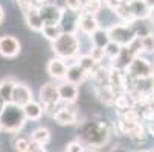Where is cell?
Returning <instances> with one entry per match:
<instances>
[{"mask_svg": "<svg viewBox=\"0 0 154 152\" xmlns=\"http://www.w3.org/2000/svg\"><path fill=\"white\" fill-rule=\"evenodd\" d=\"M14 87H15V81H12V79H3V81H0V96L3 97L5 102H11Z\"/></svg>", "mask_w": 154, "mask_h": 152, "instance_id": "27", "label": "cell"}, {"mask_svg": "<svg viewBox=\"0 0 154 152\" xmlns=\"http://www.w3.org/2000/svg\"><path fill=\"white\" fill-rule=\"evenodd\" d=\"M143 91L146 94H151L154 93V75L151 76H146V78H139V79H134V85H133V90L131 91Z\"/></svg>", "mask_w": 154, "mask_h": 152, "instance_id": "23", "label": "cell"}, {"mask_svg": "<svg viewBox=\"0 0 154 152\" xmlns=\"http://www.w3.org/2000/svg\"><path fill=\"white\" fill-rule=\"evenodd\" d=\"M87 152H92V151H87Z\"/></svg>", "mask_w": 154, "mask_h": 152, "instance_id": "50", "label": "cell"}, {"mask_svg": "<svg viewBox=\"0 0 154 152\" xmlns=\"http://www.w3.org/2000/svg\"><path fill=\"white\" fill-rule=\"evenodd\" d=\"M121 49H122V46H119L118 43H115V41H108V44L104 47L105 58H108L110 61H113V59H115V58L119 55Z\"/></svg>", "mask_w": 154, "mask_h": 152, "instance_id": "31", "label": "cell"}, {"mask_svg": "<svg viewBox=\"0 0 154 152\" xmlns=\"http://www.w3.org/2000/svg\"><path fill=\"white\" fill-rule=\"evenodd\" d=\"M137 152H151V151H137Z\"/></svg>", "mask_w": 154, "mask_h": 152, "instance_id": "47", "label": "cell"}, {"mask_svg": "<svg viewBox=\"0 0 154 152\" xmlns=\"http://www.w3.org/2000/svg\"><path fill=\"white\" fill-rule=\"evenodd\" d=\"M102 5H104V0H87V2L82 5V9L81 12L84 14H89V15H98V12L102 9Z\"/></svg>", "mask_w": 154, "mask_h": 152, "instance_id": "28", "label": "cell"}, {"mask_svg": "<svg viewBox=\"0 0 154 152\" xmlns=\"http://www.w3.org/2000/svg\"><path fill=\"white\" fill-rule=\"evenodd\" d=\"M78 140L92 149L104 148L112 136V125L102 117H89L78 125Z\"/></svg>", "mask_w": 154, "mask_h": 152, "instance_id": "1", "label": "cell"}, {"mask_svg": "<svg viewBox=\"0 0 154 152\" xmlns=\"http://www.w3.org/2000/svg\"><path fill=\"white\" fill-rule=\"evenodd\" d=\"M38 12H40L43 25H61V21L64 18V9L60 5H55L51 2L38 5Z\"/></svg>", "mask_w": 154, "mask_h": 152, "instance_id": "8", "label": "cell"}, {"mask_svg": "<svg viewBox=\"0 0 154 152\" xmlns=\"http://www.w3.org/2000/svg\"><path fill=\"white\" fill-rule=\"evenodd\" d=\"M64 8L69 9L70 12L79 14L82 9V2L81 0H64Z\"/></svg>", "mask_w": 154, "mask_h": 152, "instance_id": "35", "label": "cell"}, {"mask_svg": "<svg viewBox=\"0 0 154 152\" xmlns=\"http://www.w3.org/2000/svg\"><path fill=\"white\" fill-rule=\"evenodd\" d=\"M51 140H52V134L49 131V128H46V126H38V128H35L34 131L31 133V142L37 143L40 146L49 145Z\"/></svg>", "mask_w": 154, "mask_h": 152, "instance_id": "20", "label": "cell"}, {"mask_svg": "<svg viewBox=\"0 0 154 152\" xmlns=\"http://www.w3.org/2000/svg\"><path fill=\"white\" fill-rule=\"evenodd\" d=\"M23 111H25V116H26L28 120L38 122L43 117V114H45V108H43V105L40 102L31 100L26 105H23Z\"/></svg>", "mask_w": 154, "mask_h": 152, "instance_id": "18", "label": "cell"}, {"mask_svg": "<svg viewBox=\"0 0 154 152\" xmlns=\"http://www.w3.org/2000/svg\"><path fill=\"white\" fill-rule=\"evenodd\" d=\"M25 15V21L31 31H35V32H40L41 28H43V21H41V17H40V12H38V6L35 5L34 8H31L28 12L23 14Z\"/></svg>", "mask_w": 154, "mask_h": 152, "instance_id": "19", "label": "cell"}, {"mask_svg": "<svg viewBox=\"0 0 154 152\" xmlns=\"http://www.w3.org/2000/svg\"><path fill=\"white\" fill-rule=\"evenodd\" d=\"M143 2H145V5H146L149 9H152V8H154V0H143Z\"/></svg>", "mask_w": 154, "mask_h": 152, "instance_id": "42", "label": "cell"}, {"mask_svg": "<svg viewBox=\"0 0 154 152\" xmlns=\"http://www.w3.org/2000/svg\"><path fill=\"white\" fill-rule=\"evenodd\" d=\"M15 3H17V6H18V9L21 11V12H28L31 8H34L35 6V2L34 0H15Z\"/></svg>", "mask_w": 154, "mask_h": 152, "instance_id": "36", "label": "cell"}, {"mask_svg": "<svg viewBox=\"0 0 154 152\" xmlns=\"http://www.w3.org/2000/svg\"><path fill=\"white\" fill-rule=\"evenodd\" d=\"M108 37H110V41H115L118 43L119 46L125 47V46H130L137 37L134 34V29L131 28V25H127V23H115L112 25L108 29Z\"/></svg>", "mask_w": 154, "mask_h": 152, "instance_id": "4", "label": "cell"}, {"mask_svg": "<svg viewBox=\"0 0 154 152\" xmlns=\"http://www.w3.org/2000/svg\"><path fill=\"white\" fill-rule=\"evenodd\" d=\"M148 134L151 136V137H154V122H148Z\"/></svg>", "mask_w": 154, "mask_h": 152, "instance_id": "40", "label": "cell"}, {"mask_svg": "<svg viewBox=\"0 0 154 152\" xmlns=\"http://www.w3.org/2000/svg\"><path fill=\"white\" fill-rule=\"evenodd\" d=\"M76 61H78V64H79V66H81L82 69H85L87 72H89V75H90V73H92V70L98 66V62L90 56V53H87V55H81Z\"/></svg>", "mask_w": 154, "mask_h": 152, "instance_id": "29", "label": "cell"}, {"mask_svg": "<svg viewBox=\"0 0 154 152\" xmlns=\"http://www.w3.org/2000/svg\"><path fill=\"white\" fill-rule=\"evenodd\" d=\"M6 103H8V102H5V100H3V97L0 96V113H2V110L5 108V105H6Z\"/></svg>", "mask_w": 154, "mask_h": 152, "instance_id": "43", "label": "cell"}, {"mask_svg": "<svg viewBox=\"0 0 154 152\" xmlns=\"http://www.w3.org/2000/svg\"><path fill=\"white\" fill-rule=\"evenodd\" d=\"M118 131L134 142H142L145 139V126L142 125V122H125L119 119Z\"/></svg>", "mask_w": 154, "mask_h": 152, "instance_id": "9", "label": "cell"}, {"mask_svg": "<svg viewBox=\"0 0 154 152\" xmlns=\"http://www.w3.org/2000/svg\"><path fill=\"white\" fill-rule=\"evenodd\" d=\"M28 152H48V151H46L45 146H40V145L31 142V146H29V151Z\"/></svg>", "mask_w": 154, "mask_h": 152, "instance_id": "37", "label": "cell"}, {"mask_svg": "<svg viewBox=\"0 0 154 152\" xmlns=\"http://www.w3.org/2000/svg\"><path fill=\"white\" fill-rule=\"evenodd\" d=\"M110 152H130V151H128L127 148H124V146H115Z\"/></svg>", "mask_w": 154, "mask_h": 152, "instance_id": "39", "label": "cell"}, {"mask_svg": "<svg viewBox=\"0 0 154 152\" xmlns=\"http://www.w3.org/2000/svg\"><path fill=\"white\" fill-rule=\"evenodd\" d=\"M79 49H81V43L75 32L64 31L55 41H52V50L55 56L63 58L64 61L75 59L79 55Z\"/></svg>", "mask_w": 154, "mask_h": 152, "instance_id": "3", "label": "cell"}, {"mask_svg": "<svg viewBox=\"0 0 154 152\" xmlns=\"http://www.w3.org/2000/svg\"><path fill=\"white\" fill-rule=\"evenodd\" d=\"M58 94H60V100L63 103H72V102H76L78 100V96H79V88L78 85L69 82V81H61L58 85Z\"/></svg>", "mask_w": 154, "mask_h": 152, "instance_id": "12", "label": "cell"}, {"mask_svg": "<svg viewBox=\"0 0 154 152\" xmlns=\"http://www.w3.org/2000/svg\"><path fill=\"white\" fill-rule=\"evenodd\" d=\"M52 119L61 125V126H72L78 123L79 114H78V108L76 102L72 103H63V106H58L55 113L52 114Z\"/></svg>", "mask_w": 154, "mask_h": 152, "instance_id": "6", "label": "cell"}, {"mask_svg": "<svg viewBox=\"0 0 154 152\" xmlns=\"http://www.w3.org/2000/svg\"><path fill=\"white\" fill-rule=\"evenodd\" d=\"M99 26V21L95 15H89V14H84L79 12L78 18H76V29L84 34V35H92L95 31H98Z\"/></svg>", "mask_w": 154, "mask_h": 152, "instance_id": "11", "label": "cell"}, {"mask_svg": "<svg viewBox=\"0 0 154 152\" xmlns=\"http://www.w3.org/2000/svg\"><path fill=\"white\" fill-rule=\"evenodd\" d=\"M20 52H21V43L18 41V38H15L12 35L0 37V55L3 58L12 59V58L18 56Z\"/></svg>", "mask_w": 154, "mask_h": 152, "instance_id": "10", "label": "cell"}, {"mask_svg": "<svg viewBox=\"0 0 154 152\" xmlns=\"http://www.w3.org/2000/svg\"><path fill=\"white\" fill-rule=\"evenodd\" d=\"M131 28L134 29V34L137 38H142V37H146L149 34L154 32V23L149 17H145V18H136L133 23H131Z\"/></svg>", "mask_w": 154, "mask_h": 152, "instance_id": "16", "label": "cell"}, {"mask_svg": "<svg viewBox=\"0 0 154 152\" xmlns=\"http://www.w3.org/2000/svg\"><path fill=\"white\" fill-rule=\"evenodd\" d=\"M125 73H128L130 76H133L136 79L146 78V76L154 75V67L146 58H143L142 55H137V56H134L133 59H131L128 67L125 69Z\"/></svg>", "mask_w": 154, "mask_h": 152, "instance_id": "7", "label": "cell"}, {"mask_svg": "<svg viewBox=\"0 0 154 152\" xmlns=\"http://www.w3.org/2000/svg\"><path fill=\"white\" fill-rule=\"evenodd\" d=\"M140 41V50L142 53H154V32L139 38Z\"/></svg>", "mask_w": 154, "mask_h": 152, "instance_id": "30", "label": "cell"}, {"mask_svg": "<svg viewBox=\"0 0 154 152\" xmlns=\"http://www.w3.org/2000/svg\"><path fill=\"white\" fill-rule=\"evenodd\" d=\"M134 0H124V3H127V5H130V3H133Z\"/></svg>", "mask_w": 154, "mask_h": 152, "instance_id": "46", "label": "cell"}, {"mask_svg": "<svg viewBox=\"0 0 154 152\" xmlns=\"http://www.w3.org/2000/svg\"><path fill=\"white\" fill-rule=\"evenodd\" d=\"M113 11H115V14L119 17V20L122 21V23L131 25V23H133V21L136 20L134 15H133V12H131V9H130V5H127V3H121V5H118Z\"/></svg>", "mask_w": 154, "mask_h": 152, "instance_id": "25", "label": "cell"}, {"mask_svg": "<svg viewBox=\"0 0 154 152\" xmlns=\"http://www.w3.org/2000/svg\"><path fill=\"white\" fill-rule=\"evenodd\" d=\"M64 152H87V149L79 140H72L66 145Z\"/></svg>", "mask_w": 154, "mask_h": 152, "instance_id": "34", "label": "cell"}, {"mask_svg": "<svg viewBox=\"0 0 154 152\" xmlns=\"http://www.w3.org/2000/svg\"><path fill=\"white\" fill-rule=\"evenodd\" d=\"M2 131H3V129H2V125H0V133H2Z\"/></svg>", "mask_w": 154, "mask_h": 152, "instance_id": "48", "label": "cell"}, {"mask_svg": "<svg viewBox=\"0 0 154 152\" xmlns=\"http://www.w3.org/2000/svg\"><path fill=\"white\" fill-rule=\"evenodd\" d=\"M152 67H154V64H152Z\"/></svg>", "mask_w": 154, "mask_h": 152, "instance_id": "51", "label": "cell"}, {"mask_svg": "<svg viewBox=\"0 0 154 152\" xmlns=\"http://www.w3.org/2000/svg\"><path fill=\"white\" fill-rule=\"evenodd\" d=\"M149 18L152 20V23H154V8H152V9L149 11Z\"/></svg>", "mask_w": 154, "mask_h": 152, "instance_id": "45", "label": "cell"}, {"mask_svg": "<svg viewBox=\"0 0 154 152\" xmlns=\"http://www.w3.org/2000/svg\"><path fill=\"white\" fill-rule=\"evenodd\" d=\"M95 94H96L98 100L102 102L104 105H113L115 97H116V91L108 84H99L95 88Z\"/></svg>", "mask_w": 154, "mask_h": 152, "instance_id": "17", "label": "cell"}, {"mask_svg": "<svg viewBox=\"0 0 154 152\" xmlns=\"http://www.w3.org/2000/svg\"><path fill=\"white\" fill-rule=\"evenodd\" d=\"M121 119L125 122H140V111L136 110V106L128 108L125 111H121Z\"/></svg>", "mask_w": 154, "mask_h": 152, "instance_id": "32", "label": "cell"}, {"mask_svg": "<svg viewBox=\"0 0 154 152\" xmlns=\"http://www.w3.org/2000/svg\"><path fill=\"white\" fill-rule=\"evenodd\" d=\"M146 106L149 108L151 111H154V93H151L149 94V97H148V103H146Z\"/></svg>", "mask_w": 154, "mask_h": 152, "instance_id": "38", "label": "cell"}, {"mask_svg": "<svg viewBox=\"0 0 154 152\" xmlns=\"http://www.w3.org/2000/svg\"><path fill=\"white\" fill-rule=\"evenodd\" d=\"M3 20H5V11H3L2 5H0V25L3 23Z\"/></svg>", "mask_w": 154, "mask_h": 152, "instance_id": "41", "label": "cell"}, {"mask_svg": "<svg viewBox=\"0 0 154 152\" xmlns=\"http://www.w3.org/2000/svg\"><path fill=\"white\" fill-rule=\"evenodd\" d=\"M130 9L133 12L134 18H145V17H149V8L145 5L143 0H134L133 3H130Z\"/></svg>", "mask_w": 154, "mask_h": 152, "instance_id": "26", "label": "cell"}, {"mask_svg": "<svg viewBox=\"0 0 154 152\" xmlns=\"http://www.w3.org/2000/svg\"><path fill=\"white\" fill-rule=\"evenodd\" d=\"M28 119L25 116L23 106L8 102L0 113V125L2 129L8 134H18L25 128Z\"/></svg>", "mask_w": 154, "mask_h": 152, "instance_id": "2", "label": "cell"}, {"mask_svg": "<svg viewBox=\"0 0 154 152\" xmlns=\"http://www.w3.org/2000/svg\"><path fill=\"white\" fill-rule=\"evenodd\" d=\"M0 152H2V146H0Z\"/></svg>", "mask_w": 154, "mask_h": 152, "instance_id": "49", "label": "cell"}, {"mask_svg": "<svg viewBox=\"0 0 154 152\" xmlns=\"http://www.w3.org/2000/svg\"><path fill=\"white\" fill-rule=\"evenodd\" d=\"M90 37V43H92V47L95 49H104L107 44H108V41H110V37H108V32L107 29H98L95 31Z\"/></svg>", "mask_w": 154, "mask_h": 152, "instance_id": "22", "label": "cell"}, {"mask_svg": "<svg viewBox=\"0 0 154 152\" xmlns=\"http://www.w3.org/2000/svg\"><path fill=\"white\" fill-rule=\"evenodd\" d=\"M29 146H31V139H28L25 136H18L14 140V149L17 152H28Z\"/></svg>", "mask_w": 154, "mask_h": 152, "instance_id": "33", "label": "cell"}, {"mask_svg": "<svg viewBox=\"0 0 154 152\" xmlns=\"http://www.w3.org/2000/svg\"><path fill=\"white\" fill-rule=\"evenodd\" d=\"M87 78H90L89 72H87L85 69H82L79 64H78V61H75V62H72V64H69V66H67L66 81H69V82H72L75 85H81Z\"/></svg>", "mask_w": 154, "mask_h": 152, "instance_id": "15", "label": "cell"}, {"mask_svg": "<svg viewBox=\"0 0 154 152\" xmlns=\"http://www.w3.org/2000/svg\"><path fill=\"white\" fill-rule=\"evenodd\" d=\"M113 106L121 113V111L128 110V108H133L134 106V102H133V97H131V94L128 91H121V93H116Z\"/></svg>", "mask_w": 154, "mask_h": 152, "instance_id": "21", "label": "cell"}, {"mask_svg": "<svg viewBox=\"0 0 154 152\" xmlns=\"http://www.w3.org/2000/svg\"><path fill=\"white\" fill-rule=\"evenodd\" d=\"M31 100H34V94H32L31 87L26 85V84H23V82H15L11 102L15 103V105L23 106V105H26V103L31 102Z\"/></svg>", "mask_w": 154, "mask_h": 152, "instance_id": "13", "label": "cell"}, {"mask_svg": "<svg viewBox=\"0 0 154 152\" xmlns=\"http://www.w3.org/2000/svg\"><path fill=\"white\" fill-rule=\"evenodd\" d=\"M38 97H40V103L45 108V113H52V114L55 113V108L61 102L58 94V87L52 82H46L45 85L40 87Z\"/></svg>", "mask_w": 154, "mask_h": 152, "instance_id": "5", "label": "cell"}, {"mask_svg": "<svg viewBox=\"0 0 154 152\" xmlns=\"http://www.w3.org/2000/svg\"><path fill=\"white\" fill-rule=\"evenodd\" d=\"M63 32H64L63 25H43V28L40 31V34L45 37L46 40H49L51 43L55 41Z\"/></svg>", "mask_w": 154, "mask_h": 152, "instance_id": "24", "label": "cell"}, {"mask_svg": "<svg viewBox=\"0 0 154 152\" xmlns=\"http://www.w3.org/2000/svg\"><path fill=\"white\" fill-rule=\"evenodd\" d=\"M34 2H35V5L38 6V5H43V3H48L49 0H34Z\"/></svg>", "mask_w": 154, "mask_h": 152, "instance_id": "44", "label": "cell"}, {"mask_svg": "<svg viewBox=\"0 0 154 152\" xmlns=\"http://www.w3.org/2000/svg\"><path fill=\"white\" fill-rule=\"evenodd\" d=\"M46 70L49 73V76L55 81H64L66 79V72H67V62L63 58L54 56L52 59H49Z\"/></svg>", "mask_w": 154, "mask_h": 152, "instance_id": "14", "label": "cell"}]
</instances>
